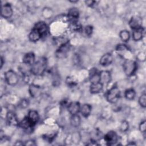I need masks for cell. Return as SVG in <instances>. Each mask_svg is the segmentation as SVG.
<instances>
[{"mask_svg":"<svg viewBox=\"0 0 146 146\" xmlns=\"http://www.w3.org/2000/svg\"><path fill=\"white\" fill-rule=\"evenodd\" d=\"M47 60L45 58H40L34 62L31 66V72L35 75H40L43 74L46 70Z\"/></svg>","mask_w":146,"mask_h":146,"instance_id":"6da1fadb","label":"cell"},{"mask_svg":"<svg viewBox=\"0 0 146 146\" xmlns=\"http://www.w3.org/2000/svg\"><path fill=\"white\" fill-rule=\"evenodd\" d=\"M123 67L124 73L127 76H131L136 72L137 69V64L134 60L127 59L124 61Z\"/></svg>","mask_w":146,"mask_h":146,"instance_id":"7a4b0ae2","label":"cell"},{"mask_svg":"<svg viewBox=\"0 0 146 146\" xmlns=\"http://www.w3.org/2000/svg\"><path fill=\"white\" fill-rule=\"evenodd\" d=\"M120 92L116 86L112 87L108 91L106 94V99L111 103H116L120 98Z\"/></svg>","mask_w":146,"mask_h":146,"instance_id":"3957f363","label":"cell"},{"mask_svg":"<svg viewBox=\"0 0 146 146\" xmlns=\"http://www.w3.org/2000/svg\"><path fill=\"white\" fill-rule=\"evenodd\" d=\"M5 79L6 82L10 86L17 84L19 81V78L17 74L13 70H9L5 72Z\"/></svg>","mask_w":146,"mask_h":146,"instance_id":"277c9868","label":"cell"},{"mask_svg":"<svg viewBox=\"0 0 146 146\" xmlns=\"http://www.w3.org/2000/svg\"><path fill=\"white\" fill-rule=\"evenodd\" d=\"M104 141L108 145H113L117 141L118 137L116 133L113 131H109L104 136Z\"/></svg>","mask_w":146,"mask_h":146,"instance_id":"5b68a950","label":"cell"},{"mask_svg":"<svg viewBox=\"0 0 146 146\" xmlns=\"http://www.w3.org/2000/svg\"><path fill=\"white\" fill-rule=\"evenodd\" d=\"M13 13V11L11 5L9 3H6L1 6V15L5 18H10Z\"/></svg>","mask_w":146,"mask_h":146,"instance_id":"8992f818","label":"cell"},{"mask_svg":"<svg viewBox=\"0 0 146 146\" xmlns=\"http://www.w3.org/2000/svg\"><path fill=\"white\" fill-rule=\"evenodd\" d=\"M70 44L68 42L62 44L59 47L58 50L56 52V55L58 58H63L66 55L67 52L70 50Z\"/></svg>","mask_w":146,"mask_h":146,"instance_id":"52a82bcc","label":"cell"},{"mask_svg":"<svg viewBox=\"0 0 146 146\" xmlns=\"http://www.w3.org/2000/svg\"><path fill=\"white\" fill-rule=\"evenodd\" d=\"M142 20L141 18L138 16H134L131 18L129 22V25L130 27L133 29H137L141 27Z\"/></svg>","mask_w":146,"mask_h":146,"instance_id":"ba28073f","label":"cell"},{"mask_svg":"<svg viewBox=\"0 0 146 146\" xmlns=\"http://www.w3.org/2000/svg\"><path fill=\"white\" fill-rule=\"evenodd\" d=\"M33 29H35L38 32H39L42 36H43L46 34L48 30L47 25L44 22H41V21L37 22L34 26Z\"/></svg>","mask_w":146,"mask_h":146,"instance_id":"9c48e42d","label":"cell"},{"mask_svg":"<svg viewBox=\"0 0 146 146\" xmlns=\"http://www.w3.org/2000/svg\"><path fill=\"white\" fill-rule=\"evenodd\" d=\"M100 74V82L104 84H108L111 80V74L108 71H102L99 72Z\"/></svg>","mask_w":146,"mask_h":146,"instance_id":"30bf717a","label":"cell"},{"mask_svg":"<svg viewBox=\"0 0 146 146\" xmlns=\"http://www.w3.org/2000/svg\"><path fill=\"white\" fill-rule=\"evenodd\" d=\"M112 55L110 53H106L100 58L99 63L103 66H107L111 64L112 62Z\"/></svg>","mask_w":146,"mask_h":146,"instance_id":"8fae6325","label":"cell"},{"mask_svg":"<svg viewBox=\"0 0 146 146\" xmlns=\"http://www.w3.org/2000/svg\"><path fill=\"white\" fill-rule=\"evenodd\" d=\"M80 104L76 102H73L70 103L67 107L68 111L72 115L78 114V113L80 111Z\"/></svg>","mask_w":146,"mask_h":146,"instance_id":"7c38bea8","label":"cell"},{"mask_svg":"<svg viewBox=\"0 0 146 146\" xmlns=\"http://www.w3.org/2000/svg\"><path fill=\"white\" fill-rule=\"evenodd\" d=\"M7 118V123L11 125H18L19 122L18 121V120L15 115V114L12 112V111H9L7 113L6 116Z\"/></svg>","mask_w":146,"mask_h":146,"instance_id":"4fadbf2b","label":"cell"},{"mask_svg":"<svg viewBox=\"0 0 146 146\" xmlns=\"http://www.w3.org/2000/svg\"><path fill=\"white\" fill-rule=\"evenodd\" d=\"M27 117L31 123L34 126L35 124L38 121L39 116L38 112L35 110H30L28 113Z\"/></svg>","mask_w":146,"mask_h":146,"instance_id":"5bb4252c","label":"cell"},{"mask_svg":"<svg viewBox=\"0 0 146 146\" xmlns=\"http://www.w3.org/2000/svg\"><path fill=\"white\" fill-rule=\"evenodd\" d=\"M35 62V55L32 52L26 53L23 58V62L25 64L32 66Z\"/></svg>","mask_w":146,"mask_h":146,"instance_id":"9a60e30c","label":"cell"},{"mask_svg":"<svg viewBox=\"0 0 146 146\" xmlns=\"http://www.w3.org/2000/svg\"><path fill=\"white\" fill-rule=\"evenodd\" d=\"M144 29L141 27L137 29L133 30L132 33V38L135 41H139L143 39Z\"/></svg>","mask_w":146,"mask_h":146,"instance_id":"2e32d148","label":"cell"},{"mask_svg":"<svg viewBox=\"0 0 146 146\" xmlns=\"http://www.w3.org/2000/svg\"><path fill=\"white\" fill-rule=\"evenodd\" d=\"M79 15V11L77 8L73 7L69 10L68 13V17L71 20L72 22L76 21Z\"/></svg>","mask_w":146,"mask_h":146,"instance_id":"e0dca14e","label":"cell"},{"mask_svg":"<svg viewBox=\"0 0 146 146\" xmlns=\"http://www.w3.org/2000/svg\"><path fill=\"white\" fill-rule=\"evenodd\" d=\"M29 92L31 96L36 98L40 95L41 90L39 87L34 84H31L29 87Z\"/></svg>","mask_w":146,"mask_h":146,"instance_id":"ac0fdd59","label":"cell"},{"mask_svg":"<svg viewBox=\"0 0 146 146\" xmlns=\"http://www.w3.org/2000/svg\"><path fill=\"white\" fill-rule=\"evenodd\" d=\"M42 37V35L35 29H33L29 35V40L31 42H36Z\"/></svg>","mask_w":146,"mask_h":146,"instance_id":"d6986e66","label":"cell"},{"mask_svg":"<svg viewBox=\"0 0 146 146\" xmlns=\"http://www.w3.org/2000/svg\"><path fill=\"white\" fill-rule=\"evenodd\" d=\"M103 87V84L100 82L96 83H91L90 86V92L92 94H97L100 92Z\"/></svg>","mask_w":146,"mask_h":146,"instance_id":"ffe728a7","label":"cell"},{"mask_svg":"<svg viewBox=\"0 0 146 146\" xmlns=\"http://www.w3.org/2000/svg\"><path fill=\"white\" fill-rule=\"evenodd\" d=\"M80 112L84 117H87L91 112V106L88 104H84L80 106Z\"/></svg>","mask_w":146,"mask_h":146,"instance_id":"44dd1931","label":"cell"},{"mask_svg":"<svg viewBox=\"0 0 146 146\" xmlns=\"http://www.w3.org/2000/svg\"><path fill=\"white\" fill-rule=\"evenodd\" d=\"M18 125L25 129H30L34 127L29 120L27 116L25 117L21 122H19Z\"/></svg>","mask_w":146,"mask_h":146,"instance_id":"7402d4cb","label":"cell"},{"mask_svg":"<svg viewBox=\"0 0 146 146\" xmlns=\"http://www.w3.org/2000/svg\"><path fill=\"white\" fill-rule=\"evenodd\" d=\"M80 123H81V119L78 114L72 115L70 119V123L72 127H78L80 125Z\"/></svg>","mask_w":146,"mask_h":146,"instance_id":"603a6c76","label":"cell"},{"mask_svg":"<svg viewBox=\"0 0 146 146\" xmlns=\"http://www.w3.org/2000/svg\"><path fill=\"white\" fill-rule=\"evenodd\" d=\"M135 95H136V92L135 90L132 88L127 90L124 93V96L125 98L129 100H133L135 98Z\"/></svg>","mask_w":146,"mask_h":146,"instance_id":"cb8c5ba5","label":"cell"},{"mask_svg":"<svg viewBox=\"0 0 146 146\" xmlns=\"http://www.w3.org/2000/svg\"><path fill=\"white\" fill-rule=\"evenodd\" d=\"M119 36H120L121 40L125 42L128 41L130 38V34H129V31L127 30H125L121 31L120 32Z\"/></svg>","mask_w":146,"mask_h":146,"instance_id":"d4e9b609","label":"cell"},{"mask_svg":"<svg viewBox=\"0 0 146 146\" xmlns=\"http://www.w3.org/2000/svg\"><path fill=\"white\" fill-rule=\"evenodd\" d=\"M42 14L44 18L48 19L51 18L52 15V11L50 8H45L42 11Z\"/></svg>","mask_w":146,"mask_h":146,"instance_id":"484cf974","label":"cell"},{"mask_svg":"<svg viewBox=\"0 0 146 146\" xmlns=\"http://www.w3.org/2000/svg\"><path fill=\"white\" fill-rule=\"evenodd\" d=\"M139 103L142 107L145 108L146 107V95L145 93L141 94L140 96L139 99Z\"/></svg>","mask_w":146,"mask_h":146,"instance_id":"4316f807","label":"cell"},{"mask_svg":"<svg viewBox=\"0 0 146 146\" xmlns=\"http://www.w3.org/2000/svg\"><path fill=\"white\" fill-rule=\"evenodd\" d=\"M128 127H129L128 123L127 121H123L121 123L120 129L122 132H125L128 129Z\"/></svg>","mask_w":146,"mask_h":146,"instance_id":"83f0119b","label":"cell"},{"mask_svg":"<svg viewBox=\"0 0 146 146\" xmlns=\"http://www.w3.org/2000/svg\"><path fill=\"white\" fill-rule=\"evenodd\" d=\"M116 51L117 52H125V51L128 50V47L126 46V45L125 44H118L116 47Z\"/></svg>","mask_w":146,"mask_h":146,"instance_id":"f1b7e54d","label":"cell"},{"mask_svg":"<svg viewBox=\"0 0 146 146\" xmlns=\"http://www.w3.org/2000/svg\"><path fill=\"white\" fill-rule=\"evenodd\" d=\"M139 130L142 133H145L146 131V121L144 120L141 121L139 125Z\"/></svg>","mask_w":146,"mask_h":146,"instance_id":"f546056e","label":"cell"},{"mask_svg":"<svg viewBox=\"0 0 146 146\" xmlns=\"http://www.w3.org/2000/svg\"><path fill=\"white\" fill-rule=\"evenodd\" d=\"M84 32H85V34L88 35V36H90L92 34V31H93V29H92V27L91 26H87L85 27L84 28Z\"/></svg>","mask_w":146,"mask_h":146,"instance_id":"4dcf8cb0","label":"cell"},{"mask_svg":"<svg viewBox=\"0 0 146 146\" xmlns=\"http://www.w3.org/2000/svg\"><path fill=\"white\" fill-rule=\"evenodd\" d=\"M66 83L70 86H74L76 84V82L75 81L72 77H68L66 79Z\"/></svg>","mask_w":146,"mask_h":146,"instance_id":"1f68e13d","label":"cell"},{"mask_svg":"<svg viewBox=\"0 0 146 146\" xmlns=\"http://www.w3.org/2000/svg\"><path fill=\"white\" fill-rule=\"evenodd\" d=\"M136 57H137V58L139 60L141 61V62H144V61H145V58H146L145 53L144 52H140L138 54V55Z\"/></svg>","mask_w":146,"mask_h":146,"instance_id":"d6a6232c","label":"cell"},{"mask_svg":"<svg viewBox=\"0 0 146 146\" xmlns=\"http://www.w3.org/2000/svg\"><path fill=\"white\" fill-rule=\"evenodd\" d=\"M28 104H29V103H28V101L27 100H25V99H23L22 100L21 103H20V106L22 108H25L26 107L28 106Z\"/></svg>","mask_w":146,"mask_h":146,"instance_id":"836d02e7","label":"cell"},{"mask_svg":"<svg viewBox=\"0 0 146 146\" xmlns=\"http://www.w3.org/2000/svg\"><path fill=\"white\" fill-rule=\"evenodd\" d=\"M25 145H35V141L33 140H29L27 141H26V143H25Z\"/></svg>","mask_w":146,"mask_h":146,"instance_id":"e575fe53","label":"cell"},{"mask_svg":"<svg viewBox=\"0 0 146 146\" xmlns=\"http://www.w3.org/2000/svg\"><path fill=\"white\" fill-rule=\"evenodd\" d=\"M86 4L88 6H92L94 5V3H95V1H92V0H89V1H85Z\"/></svg>","mask_w":146,"mask_h":146,"instance_id":"d590c367","label":"cell"},{"mask_svg":"<svg viewBox=\"0 0 146 146\" xmlns=\"http://www.w3.org/2000/svg\"><path fill=\"white\" fill-rule=\"evenodd\" d=\"M3 64V58H2V57H1V68H2V67Z\"/></svg>","mask_w":146,"mask_h":146,"instance_id":"8d00e7d4","label":"cell"}]
</instances>
